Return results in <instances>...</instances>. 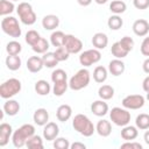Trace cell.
Masks as SVG:
<instances>
[{"mask_svg": "<svg viewBox=\"0 0 149 149\" xmlns=\"http://www.w3.org/2000/svg\"><path fill=\"white\" fill-rule=\"evenodd\" d=\"M72 127L73 129L85 137H90L95 132V127L93 122L85 115V114H77L72 119Z\"/></svg>", "mask_w": 149, "mask_h": 149, "instance_id": "cell-1", "label": "cell"}, {"mask_svg": "<svg viewBox=\"0 0 149 149\" xmlns=\"http://www.w3.org/2000/svg\"><path fill=\"white\" fill-rule=\"evenodd\" d=\"M35 134V127L30 123H24L21 127H19L16 130L13 132L12 135V142L15 148H22L26 146L27 140Z\"/></svg>", "mask_w": 149, "mask_h": 149, "instance_id": "cell-2", "label": "cell"}, {"mask_svg": "<svg viewBox=\"0 0 149 149\" xmlns=\"http://www.w3.org/2000/svg\"><path fill=\"white\" fill-rule=\"evenodd\" d=\"M91 80V74L90 71L85 68L78 70L69 80V87L72 91H80L83 88H85Z\"/></svg>", "mask_w": 149, "mask_h": 149, "instance_id": "cell-3", "label": "cell"}, {"mask_svg": "<svg viewBox=\"0 0 149 149\" xmlns=\"http://www.w3.org/2000/svg\"><path fill=\"white\" fill-rule=\"evenodd\" d=\"M22 84L16 78H9L0 85V97L2 99H10L21 92Z\"/></svg>", "mask_w": 149, "mask_h": 149, "instance_id": "cell-4", "label": "cell"}, {"mask_svg": "<svg viewBox=\"0 0 149 149\" xmlns=\"http://www.w3.org/2000/svg\"><path fill=\"white\" fill-rule=\"evenodd\" d=\"M16 13L20 17V21L26 26H33L36 22V14L29 2H20L16 7Z\"/></svg>", "mask_w": 149, "mask_h": 149, "instance_id": "cell-5", "label": "cell"}, {"mask_svg": "<svg viewBox=\"0 0 149 149\" xmlns=\"http://www.w3.org/2000/svg\"><path fill=\"white\" fill-rule=\"evenodd\" d=\"M1 29L6 35H8L10 37H14V38L20 37L21 34H22L19 21L14 16H5L1 20Z\"/></svg>", "mask_w": 149, "mask_h": 149, "instance_id": "cell-6", "label": "cell"}, {"mask_svg": "<svg viewBox=\"0 0 149 149\" xmlns=\"http://www.w3.org/2000/svg\"><path fill=\"white\" fill-rule=\"evenodd\" d=\"M109 119L115 126L123 127L130 122V113L125 107H113L109 111Z\"/></svg>", "mask_w": 149, "mask_h": 149, "instance_id": "cell-7", "label": "cell"}, {"mask_svg": "<svg viewBox=\"0 0 149 149\" xmlns=\"http://www.w3.org/2000/svg\"><path fill=\"white\" fill-rule=\"evenodd\" d=\"M100 59H101V52H100V50H98L95 48L85 50L79 56V63L84 68H88V66L98 63Z\"/></svg>", "mask_w": 149, "mask_h": 149, "instance_id": "cell-8", "label": "cell"}, {"mask_svg": "<svg viewBox=\"0 0 149 149\" xmlns=\"http://www.w3.org/2000/svg\"><path fill=\"white\" fill-rule=\"evenodd\" d=\"M146 98L141 94H129L122 99V106L127 109H140L144 106Z\"/></svg>", "mask_w": 149, "mask_h": 149, "instance_id": "cell-9", "label": "cell"}, {"mask_svg": "<svg viewBox=\"0 0 149 149\" xmlns=\"http://www.w3.org/2000/svg\"><path fill=\"white\" fill-rule=\"evenodd\" d=\"M64 47L70 54H79L83 49V42L72 34H66L64 40Z\"/></svg>", "mask_w": 149, "mask_h": 149, "instance_id": "cell-10", "label": "cell"}, {"mask_svg": "<svg viewBox=\"0 0 149 149\" xmlns=\"http://www.w3.org/2000/svg\"><path fill=\"white\" fill-rule=\"evenodd\" d=\"M43 137L47 141H54L56 137H58L59 134V127L56 122H48L45 126H43Z\"/></svg>", "mask_w": 149, "mask_h": 149, "instance_id": "cell-11", "label": "cell"}, {"mask_svg": "<svg viewBox=\"0 0 149 149\" xmlns=\"http://www.w3.org/2000/svg\"><path fill=\"white\" fill-rule=\"evenodd\" d=\"M132 28L136 36L143 37V36H147V34L149 33V22L144 19H137L134 21Z\"/></svg>", "mask_w": 149, "mask_h": 149, "instance_id": "cell-12", "label": "cell"}, {"mask_svg": "<svg viewBox=\"0 0 149 149\" xmlns=\"http://www.w3.org/2000/svg\"><path fill=\"white\" fill-rule=\"evenodd\" d=\"M125 70H126V64L120 58H114L108 63V72L114 77L121 76L125 72Z\"/></svg>", "mask_w": 149, "mask_h": 149, "instance_id": "cell-13", "label": "cell"}, {"mask_svg": "<svg viewBox=\"0 0 149 149\" xmlns=\"http://www.w3.org/2000/svg\"><path fill=\"white\" fill-rule=\"evenodd\" d=\"M109 108L107 102H105V100L100 99V100H95L91 104V112L95 115V116H105L108 113Z\"/></svg>", "mask_w": 149, "mask_h": 149, "instance_id": "cell-14", "label": "cell"}, {"mask_svg": "<svg viewBox=\"0 0 149 149\" xmlns=\"http://www.w3.org/2000/svg\"><path fill=\"white\" fill-rule=\"evenodd\" d=\"M43 59L40 56H31L27 59V69L31 73H37L43 69Z\"/></svg>", "mask_w": 149, "mask_h": 149, "instance_id": "cell-15", "label": "cell"}, {"mask_svg": "<svg viewBox=\"0 0 149 149\" xmlns=\"http://www.w3.org/2000/svg\"><path fill=\"white\" fill-rule=\"evenodd\" d=\"M33 120L37 126H45L49 122V112L45 108H37L33 114Z\"/></svg>", "mask_w": 149, "mask_h": 149, "instance_id": "cell-16", "label": "cell"}, {"mask_svg": "<svg viewBox=\"0 0 149 149\" xmlns=\"http://www.w3.org/2000/svg\"><path fill=\"white\" fill-rule=\"evenodd\" d=\"M59 26V17L55 14H48L42 19V27L45 30H55Z\"/></svg>", "mask_w": 149, "mask_h": 149, "instance_id": "cell-17", "label": "cell"}, {"mask_svg": "<svg viewBox=\"0 0 149 149\" xmlns=\"http://www.w3.org/2000/svg\"><path fill=\"white\" fill-rule=\"evenodd\" d=\"M13 135V128L9 123L2 122L0 125V147H5L8 141L9 137Z\"/></svg>", "mask_w": 149, "mask_h": 149, "instance_id": "cell-18", "label": "cell"}, {"mask_svg": "<svg viewBox=\"0 0 149 149\" xmlns=\"http://www.w3.org/2000/svg\"><path fill=\"white\" fill-rule=\"evenodd\" d=\"M92 45L98 49V50H102L107 47L108 44V36L105 33H95L92 37Z\"/></svg>", "mask_w": 149, "mask_h": 149, "instance_id": "cell-19", "label": "cell"}, {"mask_svg": "<svg viewBox=\"0 0 149 149\" xmlns=\"http://www.w3.org/2000/svg\"><path fill=\"white\" fill-rule=\"evenodd\" d=\"M2 111L9 116H14L20 112V104H19V101H16L12 98L6 99V102L3 104Z\"/></svg>", "mask_w": 149, "mask_h": 149, "instance_id": "cell-20", "label": "cell"}, {"mask_svg": "<svg viewBox=\"0 0 149 149\" xmlns=\"http://www.w3.org/2000/svg\"><path fill=\"white\" fill-rule=\"evenodd\" d=\"M139 136V128L136 126H123L121 129V137L125 141H134Z\"/></svg>", "mask_w": 149, "mask_h": 149, "instance_id": "cell-21", "label": "cell"}, {"mask_svg": "<svg viewBox=\"0 0 149 149\" xmlns=\"http://www.w3.org/2000/svg\"><path fill=\"white\" fill-rule=\"evenodd\" d=\"M71 115H72V108H71L70 105L64 104V105L58 106V108L56 111V118H57L58 121L66 122L71 118Z\"/></svg>", "mask_w": 149, "mask_h": 149, "instance_id": "cell-22", "label": "cell"}, {"mask_svg": "<svg viewBox=\"0 0 149 149\" xmlns=\"http://www.w3.org/2000/svg\"><path fill=\"white\" fill-rule=\"evenodd\" d=\"M95 132L102 136V137H107L111 135L112 133V125L108 120H105V119H101L98 121L97 126H95Z\"/></svg>", "mask_w": 149, "mask_h": 149, "instance_id": "cell-23", "label": "cell"}, {"mask_svg": "<svg viewBox=\"0 0 149 149\" xmlns=\"http://www.w3.org/2000/svg\"><path fill=\"white\" fill-rule=\"evenodd\" d=\"M107 76H108V69H106L105 66L102 65H98L94 68L93 70V79L95 83H99V84H102L106 81L107 79Z\"/></svg>", "mask_w": 149, "mask_h": 149, "instance_id": "cell-24", "label": "cell"}, {"mask_svg": "<svg viewBox=\"0 0 149 149\" xmlns=\"http://www.w3.org/2000/svg\"><path fill=\"white\" fill-rule=\"evenodd\" d=\"M6 66L8 70L10 71H16L21 68V64H22V61L20 58L19 55H8L6 57Z\"/></svg>", "mask_w": 149, "mask_h": 149, "instance_id": "cell-25", "label": "cell"}, {"mask_svg": "<svg viewBox=\"0 0 149 149\" xmlns=\"http://www.w3.org/2000/svg\"><path fill=\"white\" fill-rule=\"evenodd\" d=\"M34 88H35V92H36L38 95H48V94L50 93V91H51L50 84H49L47 80H44V79L37 80V81L35 83Z\"/></svg>", "mask_w": 149, "mask_h": 149, "instance_id": "cell-26", "label": "cell"}, {"mask_svg": "<svg viewBox=\"0 0 149 149\" xmlns=\"http://www.w3.org/2000/svg\"><path fill=\"white\" fill-rule=\"evenodd\" d=\"M65 35L62 30H55L51 33L50 35V43L51 45H54L55 48L58 47H63L64 45V40H65Z\"/></svg>", "mask_w": 149, "mask_h": 149, "instance_id": "cell-27", "label": "cell"}, {"mask_svg": "<svg viewBox=\"0 0 149 149\" xmlns=\"http://www.w3.org/2000/svg\"><path fill=\"white\" fill-rule=\"evenodd\" d=\"M98 95L102 100H109L114 97V87L111 85H101L98 90Z\"/></svg>", "mask_w": 149, "mask_h": 149, "instance_id": "cell-28", "label": "cell"}, {"mask_svg": "<svg viewBox=\"0 0 149 149\" xmlns=\"http://www.w3.org/2000/svg\"><path fill=\"white\" fill-rule=\"evenodd\" d=\"M49 48H50V43H49V42L47 41V38H44V37H41V38L31 47L33 51L36 52V54H45V52H48Z\"/></svg>", "mask_w": 149, "mask_h": 149, "instance_id": "cell-29", "label": "cell"}, {"mask_svg": "<svg viewBox=\"0 0 149 149\" xmlns=\"http://www.w3.org/2000/svg\"><path fill=\"white\" fill-rule=\"evenodd\" d=\"M127 9V5L125 1L122 0H113L111 3H109V10L113 13V14H116V15H120L122 13H125Z\"/></svg>", "mask_w": 149, "mask_h": 149, "instance_id": "cell-30", "label": "cell"}, {"mask_svg": "<svg viewBox=\"0 0 149 149\" xmlns=\"http://www.w3.org/2000/svg\"><path fill=\"white\" fill-rule=\"evenodd\" d=\"M111 52H112V55L115 57V58H120V59H122V58H125L129 52L120 44V42L118 41V42H114L113 44H112V47H111Z\"/></svg>", "mask_w": 149, "mask_h": 149, "instance_id": "cell-31", "label": "cell"}, {"mask_svg": "<svg viewBox=\"0 0 149 149\" xmlns=\"http://www.w3.org/2000/svg\"><path fill=\"white\" fill-rule=\"evenodd\" d=\"M135 126L141 130L149 129V114H147V113L139 114L135 119Z\"/></svg>", "mask_w": 149, "mask_h": 149, "instance_id": "cell-32", "label": "cell"}, {"mask_svg": "<svg viewBox=\"0 0 149 149\" xmlns=\"http://www.w3.org/2000/svg\"><path fill=\"white\" fill-rule=\"evenodd\" d=\"M42 59H43V64H44V66H45V68H49V69H54V68H56V65L59 63L58 59L56 58L55 54H54V52H49V51L45 52V54H43Z\"/></svg>", "mask_w": 149, "mask_h": 149, "instance_id": "cell-33", "label": "cell"}, {"mask_svg": "<svg viewBox=\"0 0 149 149\" xmlns=\"http://www.w3.org/2000/svg\"><path fill=\"white\" fill-rule=\"evenodd\" d=\"M107 26H108V28H109L111 30H119V29L123 26V20L121 19L120 15L114 14V15H112V16L108 17V20H107Z\"/></svg>", "mask_w": 149, "mask_h": 149, "instance_id": "cell-34", "label": "cell"}, {"mask_svg": "<svg viewBox=\"0 0 149 149\" xmlns=\"http://www.w3.org/2000/svg\"><path fill=\"white\" fill-rule=\"evenodd\" d=\"M68 87H69L68 80L56 81V83H54V86H52V93H54V95H56V97H62V95L66 92Z\"/></svg>", "mask_w": 149, "mask_h": 149, "instance_id": "cell-35", "label": "cell"}, {"mask_svg": "<svg viewBox=\"0 0 149 149\" xmlns=\"http://www.w3.org/2000/svg\"><path fill=\"white\" fill-rule=\"evenodd\" d=\"M26 147L30 148V149H43V140L40 135H33L30 136L27 142H26Z\"/></svg>", "mask_w": 149, "mask_h": 149, "instance_id": "cell-36", "label": "cell"}, {"mask_svg": "<svg viewBox=\"0 0 149 149\" xmlns=\"http://www.w3.org/2000/svg\"><path fill=\"white\" fill-rule=\"evenodd\" d=\"M15 9V6L12 0H0V15L7 16L10 13H13Z\"/></svg>", "mask_w": 149, "mask_h": 149, "instance_id": "cell-37", "label": "cell"}, {"mask_svg": "<svg viewBox=\"0 0 149 149\" xmlns=\"http://www.w3.org/2000/svg\"><path fill=\"white\" fill-rule=\"evenodd\" d=\"M6 51L8 55H19L22 51V45L17 41H9L6 45Z\"/></svg>", "mask_w": 149, "mask_h": 149, "instance_id": "cell-38", "label": "cell"}, {"mask_svg": "<svg viewBox=\"0 0 149 149\" xmlns=\"http://www.w3.org/2000/svg\"><path fill=\"white\" fill-rule=\"evenodd\" d=\"M40 38H41L40 33H38V31H36V30H34V29L28 30V31L26 33V37H24V40H26L27 44H29L30 47H33V45H34V44H35Z\"/></svg>", "mask_w": 149, "mask_h": 149, "instance_id": "cell-39", "label": "cell"}, {"mask_svg": "<svg viewBox=\"0 0 149 149\" xmlns=\"http://www.w3.org/2000/svg\"><path fill=\"white\" fill-rule=\"evenodd\" d=\"M56 58L58 59V62H64V61H68L69 59V56H70V52L66 50V48L63 45V47H58L56 48V50L54 51Z\"/></svg>", "mask_w": 149, "mask_h": 149, "instance_id": "cell-40", "label": "cell"}, {"mask_svg": "<svg viewBox=\"0 0 149 149\" xmlns=\"http://www.w3.org/2000/svg\"><path fill=\"white\" fill-rule=\"evenodd\" d=\"M51 80H52V83L68 80V73L63 69H56L51 72Z\"/></svg>", "mask_w": 149, "mask_h": 149, "instance_id": "cell-41", "label": "cell"}, {"mask_svg": "<svg viewBox=\"0 0 149 149\" xmlns=\"http://www.w3.org/2000/svg\"><path fill=\"white\" fill-rule=\"evenodd\" d=\"M54 148L56 149H69L70 148V142L65 137H56L54 140Z\"/></svg>", "mask_w": 149, "mask_h": 149, "instance_id": "cell-42", "label": "cell"}, {"mask_svg": "<svg viewBox=\"0 0 149 149\" xmlns=\"http://www.w3.org/2000/svg\"><path fill=\"white\" fill-rule=\"evenodd\" d=\"M119 42L128 52H130L133 50V48H134V40L130 36H123Z\"/></svg>", "mask_w": 149, "mask_h": 149, "instance_id": "cell-43", "label": "cell"}, {"mask_svg": "<svg viewBox=\"0 0 149 149\" xmlns=\"http://www.w3.org/2000/svg\"><path fill=\"white\" fill-rule=\"evenodd\" d=\"M140 51L143 56L149 57V36L143 38V41L141 43V47H140Z\"/></svg>", "mask_w": 149, "mask_h": 149, "instance_id": "cell-44", "label": "cell"}, {"mask_svg": "<svg viewBox=\"0 0 149 149\" xmlns=\"http://www.w3.org/2000/svg\"><path fill=\"white\" fill-rule=\"evenodd\" d=\"M133 5L136 9H147L149 7V0H133Z\"/></svg>", "mask_w": 149, "mask_h": 149, "instance_id": "cell-45", "label": "cell"}, {"mask_svg": "<svg viewBox=\"0 0 149 149\" xmlns=\"http://www.w3.org/2000/svg\"><path fill=\"white\" fill-rule=\"evenodd\" d=\"M121 148H129V149H142V144L139 142H134V141H126L125 143L121 144Z\"/></svg>", "mask_w": 149, "mask_h": 149, "instance_id": "cell-46", "label": "cell"}, {"mask_svg": "<svg viewBox=\"0 0 149 149\" xmlns=\"http://www.w3.org/2000/svg\"><path fill=\"white\" fill-rule=\"evenodd\" d=\"M142 88L144 92H149V76H147L142 81Z\"/></svg>", "mask_w": 149, "mask_h": 149, "instance_id": "cell-47", "label": "cell"}, {"mask_svg": "<svg viewBox=\"0 0 149 149\" xmlns=\"http://www.w3.org/2000/svg\"><path fill=\"white\" fill-rule=\"evenodd\" d=\"M70 148L71 149H85L86 146L84 143H80V142H74V143L70 144Z\"/></svg>", "mask_w": 149, "mask_h": 149, "instance_id": "cell-48", "label": "cell"}, {"mask_svg": "<svg viewBox=\"0 0 149 149\" xmlns=\"http://www.w3.org/2000/svg\"><path fill=\"white\" fill-rule=\"evenodd\" d=\"M142 69H143V71H144L146 73L149 74V57H147L146 61L143 62V64H142Z\"/></svg>", "mask_w": 149, "mask_h": 149, "instance_id": "cell-49", "label": "cell"}, {"mask_svg": "<svg viewBox=\"0 0 149 149\" xmlns=\"http://www.w3.org/2000/svg\"><path fill=\"white\" fill-rule=\"evenodd\" d=\"M92 1H93V0H77V2H78V3L80 5V6H83V7L90 6Z\"/></svg>", "mask_w": 149, "mask_h": 149, "instance_id": "cell-50", "label": "cell"}, {"mask_svg": "<svg viewBox=\"0 0 149 149\" xmlns=\"http://www.w3.org/2000/svg\"><path fill=\"white\" fill-rule=\"evenodd\" d=\"M143 140H144V142L149 146V129L146 130V133H144V135H143Z\"/></svg>", "mask_w": 149, "mask_h": 149, "instance_id": "cell-51", "label": "cell"}, {"mask_svg": "<svg viewBox=\"0 0 149 149\" xmlns=\"http://www.w3.org/2000/svg\"><path fill=\"white\" fill-rule=\"evenodd\" d=\"M94 1H95L98 5H104V3H106L108 0H94Z\"/></svg>", "mask_w": 149, "mask_h": 149, "instance_id": "cell-52", "label": "cell"}, {"mask_svg": "<svg viewBox=\"0 0 149 149\" xmlns=\"http://www.w3.org/2000/svg\"><path fill=\"white\" fill-rule=\"evenodd\" d=\"M146 99L149 101V92H147V95H146Z\"/></svg>", "mask_w": 149, "mask_h": 149, "instance_id": "cell-53", "label": "cell"}, {"mask_svg": "<svg viewBox=\"0 0 149 149\" xmlns=\"http://www.w3.org/2000/svg\"><path fill=\"white\" fill-rule=\"evenodd\" d=\"M12 1H19V0H12Z\"/></svg>", "mask_w": 149, "mask_h": 149, "instance_id": "cell-54", "label": "cell"}]
</instances>
